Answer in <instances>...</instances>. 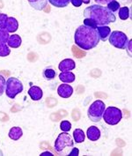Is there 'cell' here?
Segmentation results:
<instances>
[{
  "label": "cell",
  "mask_w": 132,
  "mask_h": 156,
  "mask_svg": "<svg viewBox=\"0 0 132 156\" xmlns=\"http://www.w3.org/2000/svg\"><path fill=\"white\" fill-rule=\"evenodd\" d=\"M74 41L76 45H78L80 49L90 50L95 48L100 40L96 27L81 25L75 31Z\"/></svg>",
  "instance_id": "6da1fadb"
},
{
  "label": "cell",
  "mask_w": 132,
  "mask_h": 156,
  "mask_svg": "<svg viewBox=\"0 0 132 156\" xmlns=\"http://www.w3.org/2000/svg\"><path fill=\"white\" fill-rule=\"evenodd\" d=\"M85 19H90L98 27L107 26L116 21V17L107 7L100 5H92L84 11Z\"/></svg>",
  "instance_id": "7a4b0ae2"
},
{
  "label": "cell",
  "mask_w": 132,
  "mask_h": 156,
  "mask_svg": "<svg viewBox=\"0 0 132 156\" xmlns=\"http://www.w3.org/2000/svg\"><path fill=\"white\" fill-rule=\"evenodd\" d=\"M73 140L68 132H63L58 135L57 140L55 141L54 147L55 150L60 154H69L71 149L73 148Z\"/></svg>",
  "instance_id": "3957f363"
},
{
  "label": "cell",
  "mask_w": 132,
  "mask_h": 156,
  "mask_svg": "<svg viewBox=\"0 0 132 156\" xmlns=\"http://www.w3.org/2000/svg\"><path fill=\"white\" fill-rule=\"evenodd\" d=\"M24 90L23 83L19 79L14 77H10L5 83V94L10 99H14L17 94H20Z\"/></svg>",
  "instance_id": "277c9868"
},
{
  "label": "cell",
  "mask_w": 132,
  "mask_h": 156,
  "mask_svg": "<svg viewBox=\"0 0 132 156\" xmlns=\"http://www.w3.org/2000/svg\"><path fill=\"white\" fill-rule=\"evenodd\" d=\"M105 108H106L105 103L102 101L97 100V101H93L90 105L88 111H87V115H88L89 119L93 123L99 122L102 118Z\"/></svg>",
  "instance_id": "5b68a950"
},
{
  "label": "cell",
  "mask_w": 132,
  "mask_h": 156,
  "mask_svg": "<svg viewBox=\"0 0 132 156\" xmlns=\"http://www.w3.org/2000/svg\"><path fill=\"white\" fill-rule=\"evenodd\" d=\"M105 123L109 125H116L120 123L123 118V112L120 108L116 107H107L105 108L102 115Z\"/></svg>",
  "instance_id": "8992f818"
},
{
  "label": "cell",
  "mask_w": 132,
  "mask_h": 156,
  "mask_svg": "<svg viewBox=\"0 0 132 156\" xmlns=\"http://www.w3.org/2000/svg\"><path fill=\"white\" fill-rule=\"evenodd\" d=\"M109 42L115 48L120 49H125L128 48L129 38L122 31H113L109 34Z\"/></svg>",
  "instance_id": "52a82bcc"
},
{
  "label": "cell",
  "mask_w": 132,
  "mask_h": 156,
  "mask_svg": "<svg viewBox=\"0 0 132 156\" xmlns=\"http://www.w3.org/2000/svg\"><path fill=\"white\" fill-rule=\"evenodd\" d=\"M57 94L62 98H70L73 94V87L67 83H63L57 87Z\"/></svg>",
  "instance_id": "ba28073f"
},
{
  "label": "cell",
  "mask_w": 132,
  "mask_h": 156,
  "mask_svg": "<svg viewBox=\"0 0 132 156\" xmlns=\"http://www.w3.org/2000/svg\"><path fill=\"white\" fill-rule=\"evenodd\" d=\"M75 67H76V64L74 61L72 59L66 58L60 62V64L58 66V69L61 72H71V71L74 70Z\"/></svg>",
  "instance_id": "9c48e42d"
},
{
  "label": "cell",
  "mask_w": 132,
  "mask_h": 156,
  "mask_svg": "<svg viewBox=\"0 0 132 156\" xmlns=\"http://www.w3.org/2000/svg\"><path fill=\"white\" fill-rule=\"evenodd\" d=\"M28 95L33 101H40L43 96V92L41 87L36 86H31V87L28 90Z\"/></svg>",
  "instance_id": "30bf717a"
},
{
  "label": "cell",
  "mask_w": 132,
  "mask_h": 156,
  "mask_svg": "<svg viewBox=\"0 0 132 156\" xmlns=\"http://www.w3.org/2000/svg\"><path fill=\"white\" fill-rule=\"evenodd\" d=\"M19 28V22L14 17H8L6 25H5V30L8 33H14Z\"/></svg>",
  "instance_id": "8fae6325"
},
{
  "label": "cell",
  "mask_w": 132,
  "mask_h": 156,
  "mask_svg": "<svg viewBox=\"0 0 132 156\" xmlns=\"http://www.w3.org/2000/svg\"><path fill=\"white\" fill-rule=\"evenodd\" d=\"M86 135H87V138L89 139V140L97 141L100 138V131L99 130V128L96 127V126H90L87 129Z\"/></svg>",
  "instance_id": "7c38bea8"
},
{
  "label": "cell",
  "mask_w": 132,
  "mask_h": 156,
  "mask_svg": "<svg viewBox=\"0 0 132 156\" xmlns=\"http://www.w3.org/2000/svg\"><path fill=\"white\" fill-rule=\"evenodd\" d=\"M22 43V40H21V37L19 35V34H12L9 36L8 41H7V45H8L10 48H12V49H17L19 48Z\"/></svg>",
  "instance_id": "4fadbf2b"
},
{
  "label": "cell",
  "mask_w": 132,
  "mask_h": 156,
  "mask_svg": "<svg viewBox=\"0 0 132 156\" xmlns=\"http://www.w3.org/2000/svg\"><path fill=\"white\" fill-rule=\"evenodd\" d=\"M97 30H98V33H99V40L102 41H107L109 34L111 33L110 27H107V26H100V27H97Z\"/></svg>",
  "instance_id": "5bb4252c"
},
{
  "label": "cell",
  "mask_w": 132,
  "mask_h": 156,
  "mask_svg": "<svg viewBox=\"0 0 132 156\" xmlns=\"http://www.w3.org/2000/svg\"><path fill=\"white\" fill-rule=\"evenodd\" d=\"M59 80L63 83H72L75 81V74L71 72H62L59 74Z\"/></svg>",
  "instance_id": "9a60e30c"
},
{
  "label": "cell",
  "mask_w": 132,
  "mask_h": 156,
  "mask_svg": "<svg viewBox=\"0 0 132 156\" xmlns=\"http://www.w3.org/2000/svg\"><path fill=\"white\" fill-rule=\"evenodd\" d=\"M23 135V132L21 130L20 127L14 126L12 128H11V130L9 131V138L12 140H19Z\"/></svg>",
  "instance_id": "2e32d148"
},
{
  "label": "cell",
  "mask_w": 132,
  "mask_h": 156,
  "mask_svg": "<svg viewBox=\"0 0 132 156\" xmlns=\"http://www.w3.org/2000/svg\"><path fill=\"white\" fill-rule=\"evenodd\" d=\"M29 5L37 11H42L47 6L48 0H28Z\"/></svg>",
  "instance_id": "e0dca14e"
},
{
  "label": "cell",
  "mask_w": 132,
  "mask_h": 156,
  "mask_svg": "<svg viewBox=\"0 0 132 156\" xmlns=\"http://www.w3.org/2000/svg\"><path fill=\"white\" fill-rule=\"evenodd\" d=\"M73 139L76 143H82L85 140V132H83V130L81 129H76L73 132Z\"/></svg>",
  "instance_id": "ac0fdd59"
},
{
  "label": "cell",
  "mask_w": 132,
  "mask_h": 156,
  "mask_svg": "<svg viewBox=\"0 0 132 156\" xmlns=\"http://www.w3.org/2000/svg\"><path fill=\"white\" fill-rule=\"evenodd\" d=\"M57 73H56V71L51 68V67H48V68H45L44 71H43V77L45 78V80H52L56 78Z\"/></svg>",
  "instance_id": "d6986e66"
},
{
  "label": "cell",
  "mask_w": 132,
  "mask_h": 156,
  "mask_svg": "<svg viewBox=\"0 0 132 156\" xmlns=\"http://www.w3.org/2000/svg\"><path fill=\"white\" fill-rule=\"evenodd\" d=\"M48 1H50V3L53 6L57 8L66 7L71 3V0H48Z\"/></svg>",
  "instance_id": "ffe728a7"
},
{
  "label": "cell",
  "mask_w": 132,
  "mask_h": 156,
  "mask_svg": "<svg viewBox=\"0 0 132 156\" xmlns=\"http://www.w3.org/2000/svg\"><path fill=\"white\" fill-rule=\"evenodd\" d=\"M119 11V18L123 20H126L129 19L130 17V9L127 6L124 7H121L118 10Z\"/></svg>",
  "instance_id": "44dd1931"
},
{
  "label": "cell",
  "mask_w": 132,
  "mask_h": 156,
  "mask_svg": "<svg viewBox=\"0 0 132 156\" xmlns=\"http://www.w3.org/2000/svg\"><path fill=\"white\" fill-rule=\"evenodd\" d=\"M9 36H10L9 33L5 29H1L0 28V46L7 44Z\"/></svg>",
  "instance_id": "7402d4cb"
},
{
  "label": "cell",
  "mask_w": 132,
  "mask_h": 156,
  "mask_svg": "<svg viewBox=\"0 0 132 156\" xmlns=\"http://www.w3.org/2000/svg\"><path fill=\"white\" fill-rule=\"evenodd\" d=\"M10 53H11V49L7 44L0 46V57H2V58L7 57L10 55Z\"/></svg>",
  "instance_id": "603a6c76"
},
{
  "label": "cell",
  "mask_w": 132,
  "mask_h": 156,
  "mask_svg": "<svg viewBox=\"0 0 132 156\" xmlns=\"http://www.w3.org/2000/svg\"><path fill=\"white\" fill-rule=\"evenodd\" d=\"M107 9H109L112 12H115L118 11V10L120 9V4H119L117 1L114 0V1H112V2H110V3L107 4Z\"/></svg>",
  "instance_id": "cb8c5ba5"
},
{
  "label": "cell",
  "mask_w": 132,
  "mask_h": 156,
  "mask_svg": "<svg viewBox=\"0 0 132 156\" xmlns=\"http://www.w3.org/2000/svg\"><path fill=\"white\" fill-rule=\"evenodd\" d=\"M60 129L63 132H69L71 129V123H70L69 121H67V120H64L60 123Z\"/></svg>",
  "instance_id": "d4e9b609"
},
{
  "label": "cell",
  "mask_w": 132,
  "mask_h": 156,
  "mask_svg": "<svg viewBox=\"0 0 132 156\" xmlns=\"http://www.w3.org/2000/svg\"><path fill=\"white\" fill-rule=\"evenodd\" d=\"M7 19H8L7 14L0 13V28L1 29H5V25H6Z\"/></svg>",
  "instance_id": "484cf974"
},
{
  "label": "cell",
  "mask_w": 132,
  "mask_h": 156,
  "mask_svg": "<svg viewBox=\"0 0 132 156\" xmlns=\"http://www.w3.org/2000/svg\"><path fill=\"white\" fill-rule=\"evenodd\" d=\"M5 83H6V81L4 78V76H2L0 74V96H2L5 91Z\"/></svg>",
  "instance_id": "4316f807"
},
{
  "label": "cell",
  "mask_w": 132,
  "mask_h": 156,
  "mask_svg": "<svg viewBox=\"0 0 132 156\" xmlns=\"http://www.w3.org/2000/svg\"><path fill=\"white\" fill-rule=\"evenodd\" d=\"M84 25L85 26H90V27H96L97 28V26L94 24V22L90 20V19H85L84 20Z\"/></svg>",
  "instance_id": "83f0119b"
},
{
  "label": "cell",
  "mask_w": 132,
  "mask_h": 156,
  "mask_svg": "<svg viewBox=\"0 0 132 156\" xmlns=\"http://www.w3.org/2000/svg\"><path fill=\"white\" fill-rule=\"evenodd\" d=\"M71 2L75 7H79V6H81V5L83 4L82 0H71Z\"/></svg>",
  "instance_id": "f1b7e54d"
},
{
  "label": "cell",
  "mask_w": 132,
  "mask_h": 156,
  "mask_svg": "<svg viewBox=\"0 0 132 156\" xmlns=\"http://www.w3.org/2000/svg\"><path fill=\"white\" fill-rule=\"evenodd\" d=\"M78 154H79V150L78 149V148L73 147L71 149V151L70 152V154H69V155H71V156H78Z\"/></svg>",
  "instance_id": "f546056e"
},
{
  "label": "cell",
  "mask_w": 132,
  "mask_h": 156,
  "mask_svg": "<svg viewBox=\"0 0 132 156\" xmlns=\"http://www.w3.org/2000/svg\"><path fill=\"white\" fill-rule=\"evenodd\" d=\"M96 3H97V5H107L108 3H110V2H112V1H114V0H94Z\"/></svg>",
  "instance_id": "4dcf8cb0"
},
{
  "label": "cell",
  "mask_w": 132,
  "mask_h": 156,
  "mask_svg": "<svg viewBox=\"0 0 132 156\" xmlns=\"http://www.w3.org/2000/svg\"><path fill=\"white\" fill-rule=\"evenodd\" d=\"M41 156H48V155H50V156H52L53 155V154H51V153H50V152H44V153H42L41 154Z\"/></svg>",
  "instance_id": "1f68e13d"
},
{
  "label": "cell",
  "mask_w": 132,
  "mask_h": 156,
  "mask_svg": "<svg viewBox=\"0 0 132 156\" xmlns=\"http://www.w3.org/2000/svg\"><path fill=\"white\" fill-rule=\"evenodd\" d=\"M84 4H89L90 3V0H82Z\"/></svg>",
  "instance_id": "d6a6232c"
}]
</instances>
